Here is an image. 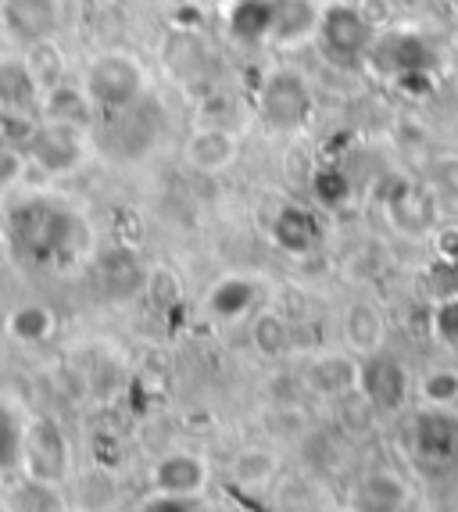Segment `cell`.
<instances>
[{
  "instance_id": "obj_1",
  "label": "cell",
  "mask_w": 458,
  "mask_h": 512,
  "mask_svg": "<svg viewBox=\"0 0 458 512\" xmlns=\"http://www.w3.org/2000/svg\"><path fill=\"white\" fill-rule=\"evenodd\" d=\"M8 240L36 269H72L94 251V233L79 212L51 197H29L8 215Z\"/></svg>"
},
{
  "instance_id": "obj_2",
  "label": "cell",
  "mask_w": 458,
  "mask_h": 512,
  "mask_svg": "<svg viewBox=\"0 0 458 512\" xmlns=\"http://www.w3.org/2000/svg\"><path fill=\"white\" fill-rule=\"evenodd\" d=\"M83 90L94 111L115 115V111L129 108L147 94V72L129 51H108L90 61V69L83 76Z\"/></svg>"
},
{
  "instance_id": "obj_3",
  "label": "cell",
  "mask_w": 458,
  "mask_h": 512,
  "mask_svg": "<svg viewBox=\"0 0 458 512\" xmlns=\"http://www.w3.org/2000/svg\"><path fill=\"white\" fill-rule=\"evenodd\" d=\"M18 466L33 480L61 484L72 470V448H68L65 430L47 416L29 419L22 427V444H18Z\"/></svg>"
},
{
  "instance_id": "obj_4",
  "label": "cell",
  "mask_w": 458,
  "mask_h": 512,
  "mask_svg": "<svg viewBox=\"0 0 458 512\" xmlns=\"http://www.w3.org/2000/svg\"><path fill=\"white\" fill-rule=\"evenodd\" d=\"M258 115L276 133H294L305 126L312 115V90H308L305 76L290 69L269 72L258 90Z\"/></svg>"
},
{
  "instance_id": "obj_5",
  "label": "cell",
  "mask_w": 458,
  "mask_h": 512,
  "mask_svg": "<svg viewBox=\"0 0 458 512\" xmlns=\"http://www.w3.org/2000/svg\"><path fill=\"white\" fill-rule=\"evenodd\" d=\"M29 165H36L47 176H68L86 158V129L61 126V122H36L33 137L26 144Z\"/></svg>"
},
{
  "instance_id": "obj_6",
  "label": "cell",
  "mask_w": 458,
  "mask_h": 512,
  "mask_svg": "<svg viewBox=\"0 0 458 512\" xmlns=\"http://www.w3.org/2000/svg\"><path fill=\"white\" fill-rule=\"evenodd\" d=\"M61 18H65L61 0H4L0 4V22L11 40L22 47L51 43L61 29Z\"/></svg>"
},
{
  "instance_id": "obj_7",
  "label": "cell",
  "mask_w": 458,
  "mask_h": 512,
  "mask_svg": "<svg viewBox=\"0 0 458 512\" xmlns=\"http://www.w3.org/2000/svg\"><path fill=\"white\" fill-rule=\"evenodd\" d=\"M319 40L323 47L340 61H351L369 47L373 40V26H369V18L362 15L358 8H348V4H333L319 15Z\"/></svg>"
},
{
  "instance_id": "obj_8",
  "label": "cell",
  "mask_w": 458,
  "mask_h": 512,
  "mask_svg": "<svg viewBox=\"0 0 458 512\" xmlns=\"http://www.w3.org/2000/svg\"><path fill=\"white\" fill-rule=\"evenodd\" d=\"M97 283H101L104 298L111 301H133L136 294H144L147 283V265L140 262L133 248L115 244V248L97 255Z\"/></svg>"
},
{
  "instance_id": "obj_9",
  "label": "cell",
  "mask_w": 458,
  "mask_h": 512,
  "mask_svg": "<svg viewBox=\"0 0 458 512\" xmlns=\"http://www.w3.org/2000/svg\"><path fill=\"white\" fill-rule=\"evenodd\" d=\"M237 154H240V144L226 126H201L194 137L187 140V147H183L187 165L194 172H204V176L226 172L229 165L237 162Z\"/></svg>"
},
{
  "instance_id": "obj_10",
  "label": "cell",
  "mask_w": 458,
  "mask_h": 512,
  "mask_svg": "<svg viewBox=\"0 0 458 512\" xmlns=\"http://www.w3.org/2000/svg\"><path fill=\"white\" fill-rule=\"evenodd\" d=\"M43 122H61V126H76V129H90L94 122V104L86 97L83 86L72 83H51L36 101Z\"/></svg>"
},
{
  "instance_id": "obj_11",
  "label": "cell",
  "mask_w": 458,
  "mask_h": 512,
  "mask_svg": "<svg viewBox=\"0 0 458 512\" xmlns=\"http://www.w3.org/2000/svg\"><path fill=\"white\" fill-rule=\"evenodd\" d=\"M151 480H154V487H158V495L194 498L204 487V480H208V466L190 452H172V455H165V459H158Z\"/></svg>"
},
{
  "instance_id": "obj_12",
  "label": "cell",
  "mask_w": 458,
  "mask_h": 512,
  "mask_svg": "<svg viewBox=\"0 0 458 512\" xmlns=\"http://www.w3.org/2000/svg\"><path fill=\"white\" fill-rule=\"evenodd\" d=\"M43 94L29 58H0V111H29Z\"/></svg>"
},
{
  "instance_id": "obj_13",
  "label": "cell",
  "mask_w": 458,
  "mask_h": 512,
  "mask_svg": "<svg viewBox=\"0 0 458 512\" xmlns=\"http://www.w3.org/2000/svg\"><path fill=\"white\" fill-rule=\"evenodd\" d=\"M358 387L365 391V398L383 409H394V405L405 398V373L398 369V362L383 359L380 351L369 355L358 369Z\"/></svg>"
},
{
  "instance_id": "obj_14",
  "label": "cell",
  "mask_w": 458,
  "mask_h": 512,
  "mask_svg": "<svg viewBox=\"0 0 458 512\" xmlns=\"http://www.w3.org/2000/svg\"><path fill=\"white\" fill-rule=\"evenodd\" d=\"M319 15L312 0H272V36L276 43H297L319 29Z\"/></svg>"
},
{
  "instance_id": "obj_15",
  "label": "cell",
  "mask_w": 458,
  "mask_h": 512,
  "mask_svg": "<svg viewBox=\"0 0 458 512\" xmlns=\"http://www.w3.org/2000/svg\"><path fill=\"white\" fill-rule=\"evenodd\" d=\"M272 240H276L283 251H290V255H305V251H312V244L319 240L315 215L297 205L280 208L276 219H272Z\"/></svg>"
},
{
  "instance_id": "obj_16",
  "label": "cell",
  "mask_w": 458,
  "mask_h": 512,
  "mask_svg": "<svg viewBox=\"0 0 458 512\" xmlns=\"http://www.w3.org/2000/svg\"><path fill=\"white\" fill-rule=\"evenodd\" d=\"M344 337H348V348L362 359L376 355L383 348V337H387V326H383V316L376 312L373 305H358L348 308V316H344Z\"/></svg>"
},
{
  "instance_id": "obj_17",
  "label": "cell",
  "mask_w": 458,
  "mask_h": 512,
  "mask_svg": "<svg viewBox=\"0 0 458 512\" xmlns=\"http://www.w3.org/2000/svg\"><path fill=\"white\" fill-rule=\"evenodd\" d=\"M358 362L351 355H323L308 366V384L312 391L326 394V398H340L358 387Z\"/></svg>"
},
{
  "instance_id": "obj_18",
  "label": "cell",
  "mask_w": 458,
  "mask_h": 512,
  "mask_svg": "<svg viewBox=\"0 0 458 512\" xmlns=\"http://www.w3.org/2000/svg\"><path fill=\"white\" fill-rule=\"evenodd\" d=\"M258 301V283L247 276H226L208 294V308L219 319H244Z\"/></svg>"
},
{
  "instance_id": "obj_19",
  "label": "cell",
  "mask_w": 458,
  "mask_h": 512,
  "mask_svg": "<svg viewBox=\"0 0 458 512\" xmlns=\"http://www.w3.org/2000/svg\"><path fill=\"white\" fill-rule=\"evenodd\" d=\"M229 33L240 43H258L272 36V0H237L229 8Z\"/></svg>"
},
{
  "instance_id": "obj_20",
  "label": "cell",
  "mask_w": 458,
  "mask_h": 512,
  "mask_svg": "<svg viewBox=\"0 0 458 512\" xmlns=\"http://www.w3.org/2000/svg\"><path fill=\"white\" fill-rule=\"evenodd\" d=\"M280 470V459L269 452V448H244L237 452V459L229 462V473L240 487H262L269 484Z\"/></svg>"
},
{
  "instance_id": "obj_21",
  "label": "cell",
  "mask_w": 458,
  "mask_h": 512,
  "mask_svg": "<svg viewBox=\"0 0 458 512\" xmlns=\"http://www.w3.org/2000/svg\"><path fill=\"white\" fill-rule=\"evenodd\" d=\"M8 333L22 344H40L54 333V312L47 305H18L8 316Z\"/></svg>"
},
{
  "instance_id": "obj_22",
  "label": "cell",
  "mask_w": 458,
  "mask_h": 512,
  "mask_svg": "<svg viewBox=\"0 0 458 512\" xmlns=\"http://www.w3.org/2000/svg\"><path fill=\"white\" fill-rule=\"evenodd\" d=\"M8 505H11V512H65L58 484H43V480H33V477H26L18 487H11Z\"/></svg>"
},
{
  "instance_id": "obj_23",
  "label": "cell",
  "mask_w": 458,
  "mask_h": 512,
  "mask_svg": "<svg viewBox=\"0 0 458 512\" xmlns=\"http://www.w3.org/2000/svg\"><path fill=\"white\" fill-rule=\"evenodd\" d=\"M251 341H255V348L262 351L265 359H280L290 348V330L276 312H262L251 323Z\"/></svg>"
},
{
  "instance_id": "obj_24",
  "label": "cell",
  "mask_w": 458,
  "mask_h": 512,
  "mask_svg": "<svg viewBox=\"0 0 458 512\" xmlns=\"http://www.w3.org/2000/svg\"><path fill=\"white\" fill-rule=\"evenodd\" d=\"M144 294L158 308H172L179 301V276L172 269H147Z\"/></svg>"
},
{
  "instance_id": "obj_25",
  "label": "cell",
  "mask_w": 458,
  "mask_h": 512,
  "mask_svg": "<svg viewBox=\"0 0 458 512\" xmlns=\"http://www.w3.org/2000/svg\"><path fill=\"white\" fill-rule=\"evenodd\" d=\"M18 444H22V423L11 416L8 405H0V470L18 466Z\"/></svg>"
},
{
  "instance_id": "obj_26",
  "label": "cell",
  "mask_w": 458,
  "mask_h": 512,
  "mask_svg": "<svg viewBox=\"0 0 458 512\" xmlns=\"http://www.w3.org/2000/svg\"><path fill=\"white\" fill-rule=\"evenodd\" d=\"M29 172V158L22 147H11V144H0V194H8L11 187L26 180Z\"/></svg>"
},
{
  "instance_id": "obj_27",
  "label": "cell",
  "mask_w": 458,
  "mask_h": 512,
  "mask_svg": "<svg viewBox=\"0 0 458 512\" xmlns=\"http://www.w3.org/2000/svg\"><path fill=\"white\" fill-rule=\"evenodd\" d=\"M33 126L36 122L29 119V111H0V144L26 151L29 137H33Z\"/></svg>"
},
{
  "instance_id": "obj_28",
  "label": "cell",
  "mask_w": 458,
  "mask_h": 512,
  "mask_svg": "<svg viewBox=\"0 0 458 512\" xmlns=\"http://www.w3.org/2000/svg\"><path fill=\"white\" fill-rule=\"evenodd\" d=\"M423 394H426V402L433 405H448L455 402V394H458V376L455 373H430L423 380Z\"/></svg>"
},
{
  "instance_id": "obj_29",
  "label": "cell",
  "mask_w": 458,
  "mask_h": 512,
  "mask_svg": "<svg viewBox=\"0 0 458 512\" xmlns=\"http://www.w3.org/2000/svg\"><path fill=\"white\" fill-rule=\"evenodd\" d=\"M140 512H190V498H172V495H158L144 505Z\"/></svg>"
}]
</instances>
